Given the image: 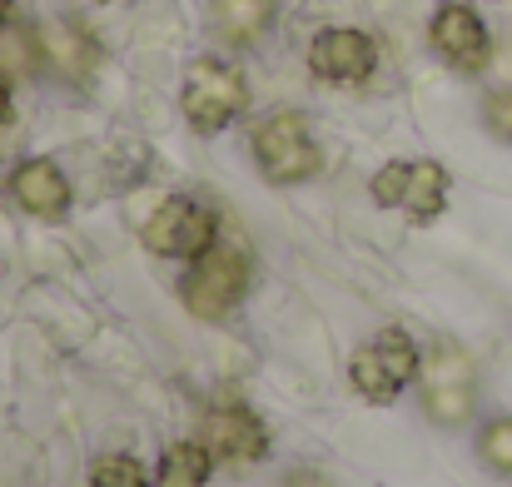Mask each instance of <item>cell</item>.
I'll return each mask as SVG.
<instances>
[{"label":"cell","mask_w":512,"mask_h":487,"mask_svg":"<svg viewBox=\"0 0 512 487\" xmlns=\"http://www.w3.org/2000/svg\"><path fill=\"white\" fill-rule=\"evenodd\" d=\"M209 448H199V443H174L170 453L160 458V478L155 487H204L209 483Z\"/></svg>","instance_id":"4fadbf2b"},{"label":"cell","mask_w":512,"mask_h":487,"mask_svg":"<svg viewBox=\"0 0 512 487\" xmlns=\"http://www.w3.org/2000/svg\"><path fill=\"white\" fill-rule=\"evenodd\" d=\"M284 487H329L319 473H294V478H284Z\"/></svg>","instance_id":"d6986e66"},{"label":"cell","mask_w":512,"mask_h":487,"mask_svg":"<svg viewBox=\"0 0 512 487\" xmlns=\"http://www.w3.org/2000/svg\"><path fill=\"white\" fill-rule=\"evenodd\" d=\"M145 244L165 259H199L214 244V219L194 199H165L145 224Z\"/></svg>","instance_id":"5b68a950"},{"label":"cell","mask_w":512,"mask_h":487,"mask_svg":"<svg viewBox=\"0 0 512 487\" xmlns=\"http://www.w3.org/2000/svg\"><path fill=\"white\" fill-rule=\"evenodd\" d=\"M488 125H493V135H503V140L512 145V90L488 100Z\"/></svg>","instance_id":"ac0fdd59"},{"label":"cell","mask_w":512,"mask_h":487,"mask_svg":"<svg viewBox=\"0 0 512 487\" xmlns=\"http://www.w3.org/2000/svg\"><path fill=\"white\" fill-rule=\"evenodd\" d=\"M249 294V259L229 244H209L179 284V299L194 319H224Z\"/></svg>","instance_id":"6da1fadb"},{"label":"cell","mask_w":512,"mask_h":487,"mask_svg":"<svg viewBox=\"0 0 512 487\" xmlns=\"http://www.w3.org/2000/svg\"><path fill=\"white\" fill-rule=\"evenodd\" d=\"M398 194H403V164H383V169L373 174V199H378L383 209H398Z\"/></svg>","instance_id":"e0dca14e"},{"label":"cell","mask_w":512,"mask_h":487,"mask_svg":"<svg viewBox=\"0 0 512 487\" xmlns=\"http://www.w3.org/2000/svg\"><path fill=\"white\" fill-rule=\"evenodd\" d=\"M179 105H184V115H189L194 130L214 135V130H224V125L249 105V85H244V75H239L229 60L204 55V60L189 65L184 90H179Z\"/></svg>","instance_id":"7a4b0ae2"},{"label":"cell","mask_w":512,"mask_h":487,"mask_svg":"<svg viewBox=\"0 0 512 487\" xmlns=\"http://www.w3.org/2000/svg\"><path fill=\"white\" fill-rule=\"evenodd\" d=\"M204 448H209V458H224V463H259L269 453V433L249 408L229 403L204 418Z\"/></svg>","instance_id":"ba28073f"},{"label":"cell","mask_w":512,"mask_h":487,"mask_svg":"<svg viewBox=\"0 0 512 487\" xmlns=\"http://www.w3.org/2000/svg\"><path fill=\"white\" fill-rule=\"evenodd\" d=\"M254 160L264 169V179H274V184H299V179H309V174H319V145L309 140V125H304V115L299 110H279V115H269L259 130H254Z\"/></svg>","instance_id":"3957f363"},{"label":"cell","mask_w":512,"mask_h":487,"mask_svg":"<svg viewBox=\"0 0 512 487\" xmlns=\"http://www.w3.org/2000/svg\"><path fill=\"white\" fill-rule=\"evenodd\" d=\"M478 453H483V463H488L493 473H512V418L493 423V428L483 433Z\"/></svg>","instance_id":"2e32d148"},{"label":"cell","mask_w":512,"mask_h":487,"mask_svg":"<svg viewBox=\"0 0 512 487\" xmlns=\"http://www.w3.org/2000/svg\"><path fill=\"white\" fill-rule=\"evenodd\" d=\"M5 115H10V85L0 80V120H5Z\"/></svg>","instance_id":"ffe728a7"},{"label":"cell","mask_w":512,"mask_h":487,"mask_svg":"<svg viewBox=\"0 0 512 487\" xmlns=\"http://www.w3.org/2000/svg\"><path fill=\"white\" fill-rule=\"evenodd\" d=\"M433 50L448 60V65H458V70H483L488 65V30H483V20H478V10L473 5H443L438 15H433Z\"/></svg>","instance_id":"9c48e42d"},{"label":"cell","mask_w":512,"mask_h":487,"mask_svg":"<svg viewBox=\"0 0 512 487\" xmlns=\"http://www.w3.org/2000/svg\"><path fill=\"white\" fill-rule=\"evenodd\" d=\"M90 487H145V468H140L130 453H110V458L95 463Z\"/></svg>","instance_id":"9a60e30c"},{"label":"cell","mask_w":512,"mask_h":487,"mask_svg":"<svg viewBox=\"0 0 512 487\" xmlns=\"http://www.w3.org/2000/svg\"><path fill=\"white\" fill-rule=\"evenodd\" d=\"M45 50L70 70V75H85L90 70V40L85 35H75L70 25H50V35H45Z\"/></svg>","instance_id":"5bb4252c"},{"label":"cell","mask_w":512,"mask_h":487,"mask_svg":"<svg viewBox=\"0 0 512 487\" xmlns=\"http://www.w3.org/2000/svg\"><path fill=\"white\" fill-rule=\"evenodd\" d=\"M423 363H418V348H413V338L408 333H378L373 343H363L353 358H348V378H353V388L363 393V398H373V403H388V398H398L408 383H413V373H418Z\"/></svg>","instance_id":"277c9868"},{"label":"cell","mask_w":512,"mask_h":487,"mask_svg":"<svg viewBox=\"0 0 512 487\" xmlns=\"http://www.w3.org/2000/svg\"><path fill=\"white\" fill-rule=\"evenodd\" d=\"M5 10H10V0H0V20H5Z\"/></svg>","instance_id":"44dd1931"},{"label":"cell","mask_w":512,"mask_h":487,"mask_svg":"<svg viewBox=\"0 0 512 487\" xmlns=\"http://www.w3.org/2000/svg\"><path fill=\"white\" fill-rule=\"evenodd\" d=\"M373 60H378L373 40L363 30H348V25L319 30L314 45H309V70L319 80H329V85H358V80H368Z\"/></svg>","instance_id":"52a82bcc"},{"label":"cell","mask_w":512,"mask_h":487,"mask_svg":"<svg viewBox=\"0 0 512 487\" xmlns=\"http://www.w3.org/2000/svg\"><path fill=\"white\" fill-rule=\"evenodd\" d=\"M443 204H448V174H443V164H433V160L403 164L398 209H408L413 219H433V214H443Z\"/></svg>","instance_id":"8fae6325"},{"label":"cell","mask_w":512,"mask_h":487,"mask_svg":"<svg viewBox=\"0 0 512 487\" xmlns=\"http://www.w3.org/2000/svg\"><path fill=\"white\" fill-rule=\"evenodd\" d=\"M423 408L438 423H463L473 413V368L458 348H438L423 368Z\"/></svg>","instance_id":"8992f818"},{"label":"cell","mask_w":512,"mask_h":487,"mask_svg":"<svg viewBox=\"0 0 512 487\" xmlns=\"http://www.w3.org/2000/svg\"><path fill=\"white\" fill-rule=\"evenodd\" d=\"M269 20H274V0H214V25H219V35H229V40H239V45L259 40V35L269 30Z\"/></svg>","instance_id":"7c38bea8"},{"label":"cell","mask_w":512,"mask_h":487,"mask_svg":"<svg viewBox=\"0 0 512 487\" xmlns=\"http://www.w3.org/2000/svg\"><path fill=\"white\" fill-rule=\"evenodd\" d=\"M10 194L20 199V209L40 214V219H60L70 209V184L60 174V164L50 160H25L10 174Z\"/></svg>","instance_id":"30bf717a"}]
</instances>
